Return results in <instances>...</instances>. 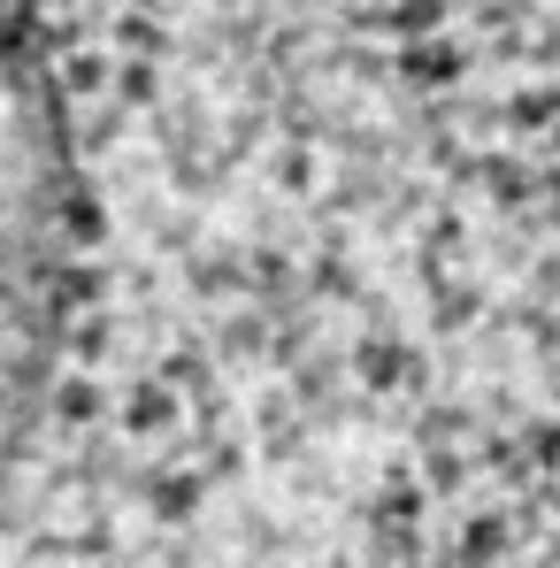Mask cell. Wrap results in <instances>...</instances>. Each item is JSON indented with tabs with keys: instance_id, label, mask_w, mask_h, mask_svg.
Wrapping results in <instances>:
<instances>
[{
	"instance_id": "1",
	"label": "cell",
	"mask_w": 560,
	"mask_h": 568,
	"mask_svg": "<svg viewBox=\"0 0 560 568\" xmlns=\"http://www.w3.org/2000/svg\"><path fill=\"white\" fill-rule=\"evenodd\" d=\"M62 292V154L39 85L0 23V430L47 354Z\"/></svg>"
}]
</instances>
